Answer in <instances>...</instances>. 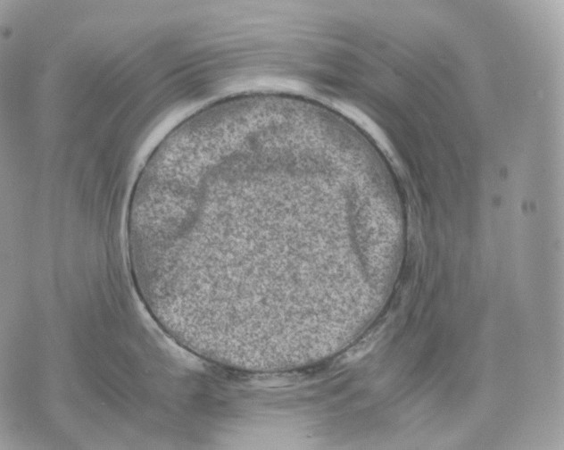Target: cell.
I'll return each mask as SVG.
<instances>
[{"instance_id": "1", "label": "cell", "mask_w": 564, "mask_h": 450, "mask_svg": "<svg viewBox=\"0 0 564 450\" xmlns=\"http://www.w3.org/2000/svg\"><path fill=\"white\" fill-rule=\"evenodd\" d=\"M328 196L291 179L192 185L153 201L149 240L168 292L203 339L318 310L316 218Z\"/></svg>"}]
</instances>
